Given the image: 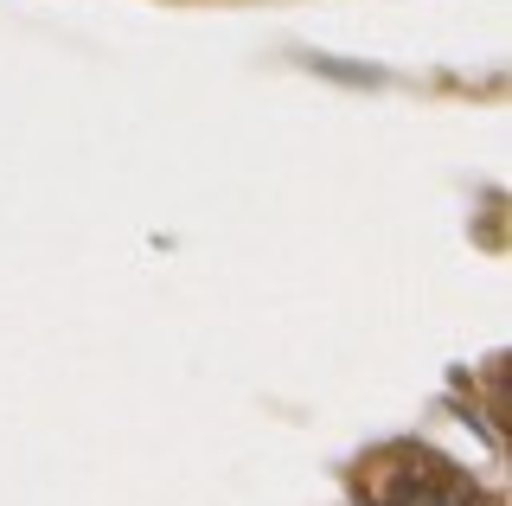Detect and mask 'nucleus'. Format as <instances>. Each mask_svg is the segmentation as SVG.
I'll return each mask as SVG.
<instances>
[]
</instances>
